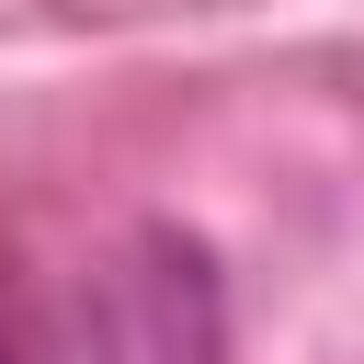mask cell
<instances>
[{
    "mask_svg": "<svg viewBox=\"0 0 364 364\" xmlns=\"http://www.w3.org/2000/svg\"><path fill=\"white\" fill-rule=\"evenodd\" d=\"M80 364H216V284H205V250L148 228L125 262L91 273V307H80Z\"/></svg>",
    "mask_w": 364,
    "mask_h": 364,
    "instance_id": "obj_1",
    "label": "cell"
}]
</instances>
